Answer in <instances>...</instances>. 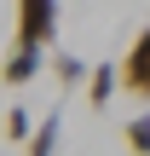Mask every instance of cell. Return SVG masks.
Wrapping results in <instances>:
<instances>
[{"mask_svg": "<svg viewBox=\"0 0 150 156\" xmlns=\"http://www.w3.org/2000/svg\"><path fill=\"white\" fill-rule=\"evenodd\" d=\"M12 41H35V46H52L58 41V0H17L12 6Z\"/></svg>", "mask_w": 150, "mask_h": 156, "instance_id": "cell-1", "label": "cell"}, {"mask_svg": "<svg viewBox=\"0 0 150 156\" xmlns=\"http://www.w3.org/2000/svg\"><path fill=\"white\" fill-rule=\"evenodd\" d=\"M46 64H52L46 46H35V41H12V52H6V64H0V81H6L12 93H17V87H35Z\"/></svg>", "mask_w": 150, "mask_h": 156, "instance_id": "cell-2", "label": "cell"}, {"mask_svg": "<svg viewBox=\"0 0 150 156\" xmlns=\"http://www.w3.org/2000/svg\"><path fill=\"white\" fill-rule=\"evenodd\" d=\"M121 93H133V98L150 104V23L133 35V46L121 52Z\"/></svg>", "mask_w": 150, "mask_h": 156, "instance_id": "cell-3", "label": "cell"}, {"mask_svg": "<svg viewBox=\"0 0 150 156\" xmlns=\"http://www.w3.org/2000/svg\"><path fill=\"white\" fill-rule=\"evenodd\" d=\"M116 87H121V64H116V58L92 64V81H87V104H92V110H110Z\"/></svg>", "mask_w": 150, "mask_h": 156, "instance_id": "cell-4", "label": "cell"}, {"mask_svg": "<svg viewBox=\"0 0 150 156\" xmlns=\"http://www.w3.org/2000/svg\"><path fill=\"white\" fill-rule=\"evenodd\" d=\"M35 127H40V116H29V104H12V110L0 116L6 145H29V139H35Z\"/></svg>", "mask_w": 150, "mask_h": 156, "instance_id": "cell-5", "label": "cell"}, {"mask_svg": "<svg viewBox=\"0 0 150 156\" xmlns=\"http://www.w3.org/2000/svg\"><path fill=\"white\" fill-rule=\"evenodd\" d=\"M52 75H58L64 87H87V81H92V64H87L81 52H52Z\"/></svg>", "mask_w": 150, "mask_h": 156, "instance_id": "cell-6", "label": "cell"}, {"mask_svg": "<svg viewBox=\"0 0 150 156\" xmlns=\"http://www.w3.org/2000/svg\"><path fill=\"white\" fill-rule=\"evenodd\" d=\"M58 127H64V116H58V110H46V116H40V127H35V139L23 145V156H58Z\"/></svg>", "mask_w": 150, "mask_h": 156, "instance_id": "cell-7", "label": "cell"}, {"mask_svg": "<svg viewBox=\"0 0 150 156\" xmlns=\"http://www.w3.org/2000/svg\"><path fill=\"white\" fill-rule=\"evenodd\" d=\"M121 139H127V151H133V156H150V110H139V116L121 127Z\"/></svg>", "mask_w": 150, "mask_h": 156, "instance_id": "cell-8", "label": "cell"}, {"mask_svg": "<svg viewBox=\"0 0 150 156\" xmlns=\"http://www.w3.org/2000/svg\"><path fill=\"white\" fill-rule=\"evenodd\" d=\"M0 156H6V151H0Z\"/></svg>", "mask_w": 150, "mask_h": 156, "instance_id": "cell-9", "label": "cell"}]
</instances>
